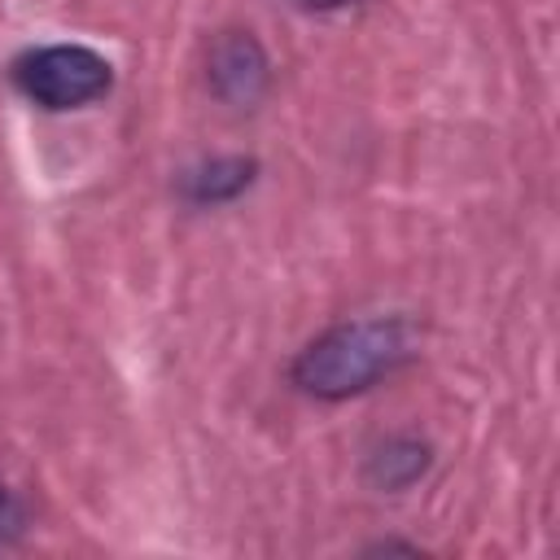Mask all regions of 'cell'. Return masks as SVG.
<instances>
[{
    "label": "cell",
    "mask_w": 560,
    "mask_h": 560,
    "mask_svg": "<svg viewBox=\"0 0 560 560\" xmlns=\"http://www.w3.org/2000/svg\"><path fill=\"white\" fill-rule=\"evenodd\" d=\"M411 354V324L407 319H354L337 324L324 337H315L298 363L293 385L315 398H350L372 389L381 376H389Z\"/></svg>",
    "instance_id": "obj_1"
},
{
    "label": "cell",
    "mask_w": 560,
    "mask_h": 560,
    "mask_svg": "<svg viewBox=\"0 0 560 560\" xmlns=\"http://www.w3.org/2000/svg\"><path fill=\"white\" fill-rule=\"evenodd\" d=\"M13 83L44 109H79L109 92L114 70L83 44H48L13 61Z\"/></svg>",
    "instance_id": "obj_2"
},
{
    "label": "cell",
    "mask_w": 560,
    "mask_h": 560,
    "mask_svg": "<svg viewBox=\"0 0 560 560\" xmlns=\"http://www.w3.org/2000/svg\"><path fill=\"white\" fill-rule=\"evenodd\" d=\"M267 79H271V61H267L262 44L249 31H228V35L214 39V48H210V88H214L219 101L249 109L254 101H262Z\"/></svg>",
    "instance_id": "obj_3"
},
{
    "label": "cell",
    "mask_w": 560,
    "mask_h": 560,
    "mask_svg": "<svg viewBox=\"0 0 560 560\" xmlns=\"http://www.w3.org/2000/svg\"><path fill=\"white\" fill-rule=\"evenodd\" d=\"M249 179H254V162L249 158H214V162H206V166L184 175V192H188V201L206 206V201H228V197L245 192Z\"/></svg>",
    "instance_id": "obj_4"
},
{
    "label": "cell",
    "mask_w": 560,
    "mask_h": 560,
    "mask_svg": "<svg viewBox=\"0 0 560 560\" xmlns=\"http://www.w3.org/2000/svg\"><path fill=\"white\" fill-rule=\"evenodd\" d=\"M424 468H429V446H424V442H411V438L385 442V446L372 455V464H368L372 481L385 486V490H402V486H411Z\"/></svg>",
    "instance_id": "obj_5"
},
{
    "label": "cell",
    "mask_w": 560,
    "mask_h": 560,
    "mask_svg": "<svg viewBox=\"0 0 560 560\" xmlns=\"http://www.w3.org/2000/svg\"><path fill=\"white\" fill-rule=\"evenodd\" d=\"M18 529H22V508H18V499L0 486V542H9Z\"/></svg>",
    "instance_id": "obj_6"
},
{
    "label": "cell",
    "mask_w": 560,
    "mask_h": 560,
    "mask_svg": "<svg viewBox=\"0 0 560 560\" xmlns=\"http://www.w3.org/2000/svg\"><path fill=\"white\" fill-rule=\"evenodd\" d=\"M306 9H346V4H359V0H298Z\"/></svg>",
    "instance_id": "obj_7"
}]
</instances>
